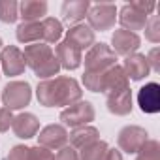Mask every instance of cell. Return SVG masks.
Returning a JSON list of instances; mask_svg holds the SVG:
<instances>
[{
  "label": "cell",
  "instance_id": "obj_1",
  "mask_svg": "<svg viewBox=\"0 0 160 160\" xmlns=\"http://www.w3.org/2000/svg\"><path fill=\"white\" fill-rule=\"evenodd\" d=\"M36 98L43 108H68L83 100V89L77 79L70 75H57L38 83Z\"/></svg>",
  "mask_w": 160,
  "mask_h": 160
},
{
  "label": "cell",
  "instance_id": "obj_2",
  "mask_svg": "<svg viewBox=\"0 0 160 160\" xmlns=\"http://www.w3.org/2000/svg\"><path fill=\"white\" fill-rule=\"evenodd\" d=\"M25 62L27 68H30L34 72V75L40 79V81H45V79H53L58 75L60 72V64L55 57V51L51 45L40 42V43H30L25 45Z\"/></svg>",
  "mask_w": 160,
  "mask_h": 160
},
{
  "label": "cell",
  "instance_id": "obj_3",
  "mask_svg": "<svg viewBox=\"0 0 160 160\" xmlns=\"http://www.w3.org/2000/svg\"><path fill=\"white\" fill-rule=\"evenodd\" d=\"M0 100H2L4 108H8L10 111L25 109L30 104V100H32V87H30L28 81H19V79L10 81L2 89Z\"/></svg>",
  "mask_w": 160,
  "mask_h": 160
},
{
  "label": "cell",
  "instance_id": "obj_4",
  "mask_svg": "<svg viewBox=\"0 0 160 160\" xmlns=\"http://www.w3.org/2000/svg\"><path fill=\"white\" fill-rule=\"evenodd\" d=\"M96 117L94 106L89 100H79L68 108H64L58 115V121L66 128H77V126H85L91 124Z\"/></svg>",
  "mask_w": 160,
  "mask_h": 160
},
{
  "label": "cell",
  "instance_id": "obj_5",
  "mask_svg": "<svg viewBox=\"0 0 160 160\" xmlns=\"http://www.w3.org/2000/svg\"><path fill=\"white\" fill-rule=\"evenodd\" d=\"M119 60V57L113 53V49L100 42V43H94L87 53H85V72H106L109 70L111 66H115Z\"/></svg>",
  "mask_w": 160,
  "mask_h": 160
},
{
  "label": "cell",
  "instance_id": "obj_6",
  "mask_svg": "<svg viewBox=\"0 0 160 160\" xmlns=\"http://www.w3.org/2000/svg\"><path fill=\"white\" fill-rule=\"evenodd\" d=\"M87 25L92 28V32H106L115 27L117 21V6L109 2H100L89 8L87 12Z\"/></svg>",
  "mask_w": 160,
  "mask_h": 160
},
{
  "label": "cell",
  "instance_id": "obj_7",
  "mask_svg": "<svg viewBox=\"0 0 160 160\" xmlns=\"http://www.w3.org/2000/svg\"><path fill=\"white\" fill-rule=\"evenodd\" d=\"M147 139H149V132L143 126H138V124H128V126L121 128L119 134H117L119 151H122L126 154H136L145 145Z\"/></svg>",
  "mask_w": 160,
  "mask_h": 160
},
{
  "label": "cell",
  "instance_id": "obj_8",
  "mask_svg": "<svg viewBox=\"0 0 160 160\" xmlns=\"http://www.w3.org/2000/svg\"><path fill=\"white\" fill-rule=\"evenodd\" d=\"M0 70L8 77H17L23 75L27 70L25 55L17 45H4L0 51Z\"/></svg>",
  "mask_w": 160,
  "mask_h": 160
},
{
  "label": "cell",
  "instance_id": "obj_9",
  "mask_svg": "<svg viewBox=\"0 0 160 160\" xmlns=\"http://www.w3.org/2000/svg\"><path fill=\"white\" fill-rule=\"evenodd\" d=\"M36 138H38V145H42L49 151H58L68 145V128L58 122L47 124L38 132Z\"/></svg>",
  "mask_w": 160,
  "mask_h": 160
},
{
  "label": "cell",
  "instance_id": "obj_10",
  "mask_svg": "<svg viewBox=\"0 0 160 160\" xmlns=\"http://www.w3.org/2000/svg\"><path fill=\"white\" fill-rule=\"evenodd\" d=\"M141 45V38L139 34H134V32H128V30H115L111 34V49L117 57H128L132 53H138Z\"/></svg>",
  "mask_w": 160,
  "mask_h": 160
},
{
  "label": "cell",
  "instance_id": "obj_11",
  "mask_svg": "<svg viewBox=\"0 0 160 160\" xmlns=\"http://www.w3.org/2000/svg\"><path fill=\"white\" fill-rule=\"evenodd\" d=\"M64 40L68 43H72L73 47H77L79 51H89L94 43H96V34L92 32V28L85 23H79V25H72L66 32H64Z\"/></svg>",
  "mask_w": 160,
  "mask_h": 160
},
{
  "label": "cell",
  "instance_id": "obj_12",
  "mask_svg": "<svg viewBox=\"0 0 160 160\" xmlns=\"http://www.w3.org/2000/svg\"><path fill=\"white\" fill-rule=\"evenodd\" d=\"M12 130H13L15 138H19V139H30V138H36L38 132H40V119H38L34 113L21 111L19 115H13Z\"/></svg>",
  "mask_w": 160,
  "mask_h": 160
},
{
  "label": "cell",
  "instance_id": "obj_13",
  "mask_svg": "<svg viewBox=\"0 0 160 160\" xmlns=\"http://www.w3.org/2000/svg\"><path fill=\"white\" fill-rule=\"evenodd\" d=\"M55 57L60 64V70H77L83 62V53L79 51L77 47H73L72 43H68L66 40H60L57 45H55Z\"/></svg>",
  "mask_w": 160,
  "mask_h": 160
},
{
  "label": "cell",
  "instance_id": "obj_14",
  "mask_svg": "<svg viewBox=\"0 0 160 160\" xmlns=\"http://www.w3.org/2000/svg\"><path fill=\"white\" fill-rule=\"evenodd\" d=\"M106 106L108 111L117 115V117H126L132 113L134 109V96H132V89H122L117 92H111L106 96Z\"/></svg>",
  "mask_w": 160,
  "mask_h": 160
},
{
  "label": "cell",
  "instance_id": "obj_15",
  "mask_svg": "<svg viewBox=\"0 0 160 160\" xmlns=\"http://www.w3.org/2000/svg\"><path fill=\"white\" fill-rule=\"evenodd\" d=\"M138 106L143 113L152 115L160 111V85L151 81L138 91Z\"/></svg>",
  "mask_w": 160,
  "mask_h": 160
},
{
  "label": "cell",
  "instance_id": "obj_16",
  "mask_svg": "<svg viewBox=\"0 0 160 160\" xmlns=\"http://www.w3.org/2000/svg\"><path fill=\"white\" fill-rule=\"evenodd\" d=\"M147 19H149V15L138 12L130 4H124L121 10H117V21L121 23L122 30H128V32H134V34H138V30L145 28Z\"/></svg>",
  "mask_w": 160,
  "mask_h": 160
},
{
  "label": "cell",
  "instance_id": "obj_17",
  "mask_svg": "<svg viewBox=\"0 0 160 160\" xmlns=\"http://www.w3.org/2000/svg\"><path fill=\"white\" fill-rule=\"evenodd\" d=\"M130 87V81H128V77L122 70V66L115 64L111 66L109 70L104 72L102 75V89L100 92H104L106 96L111 94V92H117V91H122V89H128Z\"/></svg>",
  "mask_w": 160,
  "mask_h": 160
},
{
  "label": "cell",
  "instance_id": "obj_18",
  "mask_svg": "<svg viewBox=\"0 0 160 160\" xmlns=\"http://www.w3.org/2000/svg\"><path fill=\"white\" fill-rule=\"evenodd\" d=\"M122 70L128 77V81H143L151 73V68L147 64V58L143 53H132L124 57L122 60Z\"/></svg>",
  "mask_w": 160,
  "mask_h": 160
},
{
  "label": "cell",
  "instance_id": "obj_19",
  "mask_svg": "<svg viewBox=\"0 0 160 160\" xmlns=\"http://www.w3.org/2000/svg\"><path fill=\"white\" fill-rule=\"evenodd\" d=\"M91 8L89 0H64L60 13H62V21L72 25H79L83 23V19L87 17V12Z\"/></svg>",
  "mask_w": 160,
  "mask_h": 160
},
{
  "label": "cell",
  "instance_id": "obj_20",
  "mask_svg": "<svg viewBox=\"0 0 160 160\" xmlns=\"http://www.w3.org/2000/svg\"><path fill=\"white\" fill-rule=\"evenodd\" d=\"M96 139H100V130L92 124L77 126V128H72V132H68V143L75 151H79L81 147H85V145H89Z\"/></svg>",
  "mask_w": 160,
  "mask_h": 160
},
{
  "label": "cell",
  "instance_id": "obj_21",
  "mask_svg": "<svg viewBox=\"0 0 160 160\" xmlns=\"http://www.w3.org/2000/svg\"><path fill=\"white\" fill-rule=\"evenodd\" d=\"M47 8L45 0H23L19 4V19H23V23L42 21L47 17Z\"/></svg>",
  "mask_w": 160,
  "mask_h": 160
},
{
  "label": "cell",
  "instance_id": "obj_22",
  "mask_svg": "<svg viewBox=\"0 0 160 160\" xmlns=\"http://www.w3.org/2000/svg\"><path fill=\"white\" fill-rule=\"evenodd\" d=\"M15 38L17 42L30 45V43H40L43 40V32H42V21H28V23H19L15 28Z\"/></svg>",
  "mask_w": 160,
  "mask_h": 160
},
{
  "label": "cell",
  "instance_id": "obj_23",
  "mask_svg": "<svg viewBox=\"0 0 160 160\" xmlns=\"http://www.w3.org/2000/svg\"><path fill=\"white\" fill-rule=\"evenodd\" d=\"M42 32H43V43L51 45V43H58L62 34H64V27L62 21L55 19V17H45L42 19Z\"/></svg>",
  "mask_w": 160,
  "mask_h": 160
},
{
  "label": "cell",
  "instance_id": "obj_24",
  "mask_svg": "<svg viewBox=\"0 0 160 160\" xmlns=\"http://www.w3.org/2000/svg\"><path fill=\"white\" fill-rule=\"evenodd\" d=\"M109 145L104 141V139H96L85 147H81L77 151V158L79 160H104L106 152H108Z\"/></svg>",
  "mask_w": 160,
  "mask_h": 160
},
{
  "label": "cell",
  "instance_id": "obj_25",
  "mask_svg": "<svg viewBox=\"0 0 160 160\" xmlns=\"http://www.w3.org/2000/svg\"><path fill=\"white\" fill-rule=\"evenodd\" d=\"M19 19V2L15 0H0V21L12 25Z\"/></svg>",
  "mask_w": 160,
  "mask_h": 160
},
{
  "label": "cell",
  "instance_id": "obj_26",
  "mask_svg": "<svg viewBox=\"0 0 160 160\" xmlns=\"http://www.w3.org/2000/svg\"><path fill=\"white\" fill-rule=\"evenodd\" d=\"M136 160H160V143L149 138L145 145L136 152Z\"/></svg>",
  "mask_w": 160,
  "mask_h": 160
},
{
  "label": "cell",
  "instance_id": "obj_27",
  "mask_svg": "<svg viewBox=\"0 0 160 160\" xmlns=\"http://www.w3.org/2000/svg\"><path fill=\"white\" fill-rule=\"evenodd\" d=\"M145 40H149L151 43H160V17L158 15H149L147 25H145Z\"/></svg>",
  "mask_w": 160,
  "mask_h": 160
},
{
  "label": "cell",
  "instance_id": "obj_28",
  "mask_svg": "<svg viewBox=\"0 0 160 160\" xmlns=\"http://www.w3.org/2000/svg\"><path fill=\"white\" fill-rule=\"evenodd\" d=\"M28 158L30 160H53L55 154H53V151H49V149H45L42 145H34L28 151Z\"/></svg>",
  "mask_w": 160,
  "mask_h": 160
},
{
  "label": "cell",
  "instance_id": "obj_29",
  "mask_svg": "<svg viewBox=\"0 0 160 160\" xmlns=\"http://www.w3.org/2000/svg\"><path fill=\"white\" fill-rule=\"evenodd\" d=\"M28 151H30L28 145H13L12 151L8 152L6 160H30L28 158Z\"/></svg>",
  "mask_w": 160,
  "mask_h": 160
},
{
  "label": "cell",
  "instance_id": "obj_30",
  "mask_svg": "<svg viewBox=\"0 0 160 160\" xmlns=\"http://www.w3.org/2000/svg\"><path fill=\"white\" fill-rule=\"evenodd\" d=\"M145 58H147V64H149L151 72L158 73V72H160V49H158V47H152V49L145 55Z\"/></svg>",
  "mask_w": 160,
  "mask_h": 160
},
{
  "label": "cell",
  "instance_id": "obj_31",
  "mask_svg": "<svg viewBox=\"0 0 160 160\" xmlns=\"http://www.w3.org/2000/svg\"><path fill=\"white\" fill-rule=\"evenodd\" d=\"M13 122V111L8 108H0V132H8Z\"/></svg>",
  "mask_w": 160,
  "mask_h": 160
},
{
  "label": "cell",
  "instance_id": "obj_32",
  "mask_svg": "<svg viewBox=\"0 0 160 160\" xmlns=\"http://www.w3.org/2000/svg\"><path fill=\"white\" fill-rule=\"evenodd\" d=\"M53 160H79V158H77V151L73 147L66 145V147H62V149L57 151V154H55Z\"/></svg>",
  "mask_w": 160,
  "mask_h": 160
},
{
  "label": "cell",
  "instance_id": "obj_33",
  "mask_svg": "<svg viewBox=\"0 0 160 160\" xmlns=\"http://www.w3.org/2000/svg\"><path fill=\"white\" fill-rule=\"evenodd\" d=\"M130 6L132 8H136L138 12H141V13H145V15H152V12L156 10V4L154 2H130Z\"/></svg>",
  "mask_w": 160,
  "mask_h": 160
},
{
  "label": "cell",
  "instance_id": "obj_34",
  "mask_svg": "<svg viewBox=\"0 0 160 160\" xmlns=\"http://www.w3.org/2000/svg\"><path fill=\"white\" fill-rule=\"evenodd\" d=\"M104 160H122V152L119 151V149H108V152H106V156H104Z\"/></svg>",
  "mask_w": 160,
  "mask_h": 160
},
{
  "label": "cell",
  "instance_id": "obj_35",
  "mask_svg": "<svg viewBox=\"0 0 160 160\" xmlns=\"http://www.w3.org/2000/svg\"><path fill=\"white\" fill-rule=\"evenodd\" d=\"M2 47H4V42H2V38H0V51H2Z\"/></svg>",
  "mask_w": 160,
  "mask_h": 160
}]
</instances>
